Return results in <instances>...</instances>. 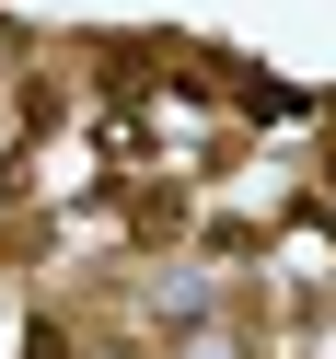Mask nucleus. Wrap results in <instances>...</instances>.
Returning <instances> with one entry per match:
<instances>
[{"mask_svg":"<svg viewBox=\"0 0 336 359\" xmlns=\"http://www.w3.org/2000/svg\"><path fill=\"white\" fill-rule=\"evenodd\" d=\"M313 174H325V197H336V128H325V151H313Z\"/></svg>","mask_w":336,"mask_h":359,"instance_id":"7ed1b4c3","label":"nucleus"},{"mask_svg":"<svg viewBox=\"0 0 336 359\" xmlns=\"http://www.w3.org/2000/svg\"><path fill=\"white\" fill-rule=\"evenodd\" d=\"M116 220L140 243H174V232H186V186H116Z\"/></svg>","mask_w":336,"mask_h":359,"instance_id":"f257e3e1","label":"nucleus"},{"mask_svg":"<svg viewBox=\"0 0 336 359\" xmlns=\"http://www.w3.org/2000/svg\"><path fill=\"white\" fill-rule=\"evenodd\" d=\"M24 359H81V325L70 313H24Z\"/></svg>","mask_w":336,"mask_h":359,"instance_id":"f03ea898","label":"nucleus"}]
</instances>
